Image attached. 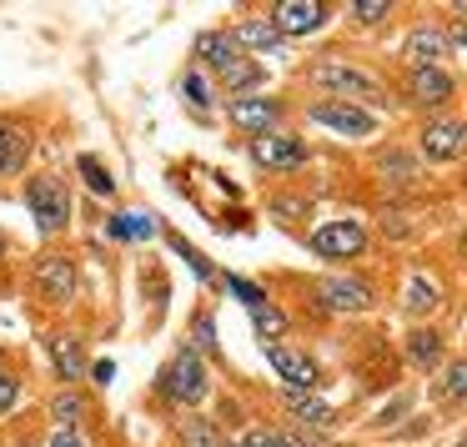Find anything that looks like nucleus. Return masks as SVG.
<instances>
[{"label": "nucleus", "mask_w": 467, "mask_h": 447, "mask_svg": "<svg viewBox=\"0 0 467 447\" xmlns=\"http://www.w3.org/2000/svg\"><path fill=\"white\" fill-rule=\"evenodd\" d=\"M151 392L161 397L166 407H176V412H202V407L212 402V362L196 357L192 347H182V352L166 357V367L156 372Z\"/></svg>", "instance_id": "f257e3e1"}, {"label": "nucleus", "mask_w": 467, "mask_h": 447, "mask_svg": "<svg viewBox=\"0 0 467 447\" xmlns=\"http://www.w3.org/2000/svg\"><path fill=\"white\" fill-rule=\"evenodd\" d=\"M26 212H31L36 232H41L46 242H56V236H61L66 226H71V212H76L71 186H66L61 176H51V172L26 176Z\"/></svg>", "instance_id": "f03ea898"}, {"label": "nucleus", "mask_w": 467, "mask_h": 447, "mask_svg": "<svg viewBox=\"0 0 467 447\" xmlns=\"http://www.w3.org/2000/svg\"><path fill=\"white\" fill-rule=\"evenodd\" d=\"M81 262H76L71 252H61V246H51V252H41L31 262V292L46 296L51 307H76L81 302Z\"/></svg>", "instance_id": "7ed1b4c3"}, {"label": "nucleus", "mask_w": 467, "mask_h": 447, "mask_svg": "<svg viewBox=\"0 0 467 447\" xmlns=\"http://www.w3.org/2000/svg\"><path fill=\"white\" fill-rule=\"evenodd\" d=\"M312 81L322 86V91L332 96V101L377 106V111L387 106V91H382V81H377L372 71H362V66H347V61H322V66H312Z\"/></svg>", "instance_id": "20e7f679"}, {"label": "nucleus", "mask_w": 467, "mask_h": 447, "mask_svg": "<svg viewBox=\"0 0 467 447\" xmlns=\"http://www.w3.org/2000/svg\"><path fill=\"white\" fill-rule=\"evenodd\" d=\"M246 156H252L256 172H276V176H292V172H302V166L312 161L306 141H302V136H292V131L252 136V141H246Z\"/></svg>", "instance_id": "39448f33"}, {"label": "nucleus", "mask_w": 467, "mask_h": 447, "mask_svg": "<svg viewBox=\"0 0 467 447\" xmlns=\"http://www.w3.org/2000/svg\"><path fill=\"white\" fill-rule=\"evenodd\" d=\"M317 307L322 312H337V317H362L377 307V286L357 272H337L327 282H317Z\"/></svg>", "instance_id": "423d86ee"}, {"label": "nucleus", "mask_w": 467, "mask_h": 447, "mask_svg": "<svg viewBox=\"0 0 467 447\" xmlns=\"http://www.w3.org/2000/svg\"><path fill=\"white\" fill-rule=\"evenodd\" d=\"M417 151H422V161L432 166H452L467 156V121H457V116H432V121L417 131Z\"/></svg>", "instance_id": "0eeeda50"}, {"label": "nucleus", "mask_w": 467, "mask_h": 447, "mask_svg": "<svg viewBox=\"0 0 467 447\" xmlns=\"http://www.w3.org/2000/svg\"><path fill=\"white\" fill-rule=\"evenodd\" d=\"M306 121L327 126V131H337V136H357V141L377 131V111L352 106V101H332V96H322V101L306 106Z\"/></svg>", "instance_id": "6e6552de"}, {"label": "nucleus", "mask_w": 467, "mask_h": 447, "mask_svg": "<svg viewBox=\"0 0 467 447\" xmlns=\"http://www.w3.org/2000/svg\"><path fill=\"white\" fill-rule=\"evenodd\" d=\"M367 242H372V232L362 222H327L306 236V246L317 256H327V262H352V256L367 252Z\"/></svg>", "instance_id": "1a4fd4ad"}, {"label": "nucleus", "mask_w": 467, "mask_h": 447, "mask_svg": "<svg viewBox=\"0 0 467 447\" xmlns=\"http://www.w3.org/2000/svg\"><path fill=\"white\" fill-rule=\"evenodd\" d=\"M226 121H232L246 141H252V136H266V131H282V101H272V96H236V101L226 106Z\"/></svg>", "instance_id": "9d476101"}, {"label": "nucleus", "mask_w": 467, "mask_h": 447, "mask_svg": "<svg viewBox=\"0 0 467 447\" xmlns=\"http://www.w3.org/2000/svg\"><path fill=\"white\" fill-rule=\"evenodd\" d=\"M46 347H51V372H56V382H61V387H81L86 372H91V347H86L76 332L46 337Z\"/></svg>", "instance_id": "9b49d317"}, {"label": "nucleus", "mask_w": 467, "mask_h": 447, "mask_svg": "<svg viewBox=\"0 0 467 447\" xmlns=\"http://www.w3.org/2000/svg\"><path fill=\"white\" fill-rule=\"evenodd\" d=\"M266 362H272V372L282 377L286 387H302V392H312V387L322 382V367H317V357L302 352V347H292V342H272V347H266Z\"/></svg>", "instance_id": "f8f14e48"}, {"label": "nucleus", "mask_w": 467, "mask_h": 447, "mask_svg": "<svg viewBox=\"0 0 467 447\" xmlns=\"http://www.w3.org/2000/svg\"><path fill=\"white\" fill-rule=\"evenodd\" d=\"M192 56H196V66H206V71H216V76H226L236 61H246V51L236 46V36H232V26L202 31V36H196V46H192Z\"/></svg>", "instance_id": "ddd939ff"}, {"label": "nucleus", "mask_w": 467, "mask_h": 447, "mask_svg": "<svg viewBox=\"0 0 467 447\" xmlns=\"http://www.w3.org/2000/svg\"><path fill=\"white\" fill-rule=\"evenodd\" d=\"M407 91H412L417 106L437 111V106H447L457 96V76L447 71V66H412V71H407Z\"/></svg>", "instance_id": "4468645a"}, {"label": "nucleus", "mask_w": 467, "mask_h": 447, "mask_svg": "<svg viewBox=\"0 0 467 447\" xmlns=\"http://www.w3.org/2000/svg\"><path fill=\"white\" fill-rule=\"evenodd\" d=\"M327 16H332V5H322V0H282V5H272V26L282 36H312L327 26Z\"/></svg>", "instance_id": "2eb2a0df"}, {"label": "nucleus", "mask_w": 467, "mask_h": 447, "mask_svg": "<svg viewBox=\"0 0 467 447\" xmlns=\"http://www.w3.org/2000/svg\"><path fill=\"white\" fill-rule=\"evenodd\" d=\"M31 156H36L31 131H26V126H16V121H0V182L21 176L26 166H31Z\"/></svg>", "instance_id": "dca6fc26"}, {"label": "nucleus", "mask_w": 467, "mask_h": 447, "mask_svg": "<svg viewBox=\"0 0 467 447\" xmlns=\"http://www.w3.org/2000/svg\"><path fill=\"white\" fill-rule=\"evenodd\" d=\"M282 407L306 427V432H317V427H332V422H337V407L327 402L322 392H302V387H286V392H282Z\"/></svg>", "instance_id": "f3484780"}, {"label": "nucleus", "mask_w": 467, "mask_h": 447, "mask_svg": "<svg viewBox=\"0 0 467 447\" xmlns=\"http://www.w3.org/2000/svg\"><path fill=\"white\" fill-rule=\"evenodd\" d=\"M402 56H407V66H442L447 56H452V41H447L442 26H417V31L407 36Z\"/></svg>", "instance_id": "a211bd4d"}, {"label": "nucleus", "mask_w": 467, "mask_h": 447, "mask_svg": "<svg viewBox=\"0 0 467 447\" xmlns=\"http://www.w3.org/2000/svg\"><path fill=\"white\" fill-rule=\"evenodd\" d=\"M171 432H176V447H226L232 442L226 427L216 422V417H206V412H182Z\"/></svg>", "instance_id": "6ab92c4d"}, {"label": "nucleus", "mask_w": 467, "mask_h": 447, "mask_svg": "<svg viewBox=\"0 0 467 447\" xmlns=\"http://www.w3.org/2000/svg\"><path fill=\"white\" fill-rule=\"evenodd\" d=\"M91 407H96V397L86 392V387H61V392H51V422L56 427H86L91 422Z\"/></svg>", "instance_id": "aec40b11"}, {"label": "nucleus", "mask_w": 467, "mask_h": 447, "mask_svg": "<svg viewBox=\"0 0 467 447\" xmlns=\"http://www.w3.org/2000/svg\"><path fill=\"white\" fill-rule=\"evenodd\" d=\"M232 36H236V46H242L246 56L252 51H282L286 46V36L272 26V16H246V21L232 26Z\"/></svg>", "instance_id": "412c9836"}, {"label": "nucleus", "mask_w": 467, "mask_h": 447, "mask_svg": "<svg viewBox=\"0 0 467 447\" xmlns=\"http://www.w3.org/2000/svg\"><path fill=\"white\" fill-rule=\"evenodd\" d=\"M442 352H447V342H442L437 327H412V332H407V367L437 372V367H442Z\"/></svg>", "instance_id": "4be33fe9"}, {"label": "nucleus", "mask_w": 467, "mask_h": 447, "mask_svg": "<svg viewBox=\"0 0 467 447\" xmlns=\"http://www.w3.org/2000/svg\"><path fill=\"white\" fill-rule=\"evenodd\" d=\"M432 397H437L442 407L467 402V357H452V362L437 367V387H432Z\"/></svg>", "instance_id": "5701e85b"}, {"label": "nucleus", "mask_w": 467, "mask_h": 447, "mask_svg": "<svg viewBox=\"0 0 467 447\" xmlns=\"http://www.w3.org/2000/svg\"><path fill=\"white\" fill-rule=\"evenodd\" d=\"M216 81L226 86V91H232V101L236 96H256L266 86V71H262V61H256V56H246V61H236L232 71L226 76H216Z\"/></svg>", "instance_id": "b1692460"}, {"label": "nucleus", "mask_w": 467, "mask_h": 447, "mask_svg": "<svg viewBox=\"0 0 467 447\" xmlns=\"http://www.w3.org/2000/svg\"><path fill=\"white\" fill-rule=\"evenodd\" d=\"M402 307H407L412 317H432L437 307H442V286H437L427 272H412V282H407V296H402Z\"/></svg>", "instance_id": "393cba45"}, {"label": "nucleus", "mask_w": 467, "mask_h": 447, "mask_svg": "<svg viewBox=\"0 0 467 447\" xmlns=\"http://www.w3.org/2000/svg\"><path fill=\"white\" fill-rule=\"evenodd\" d=\"M182 101L192 106V116H202V121L216 111V91H212V81H206L196 66H192V71H182Z\"/></svg>", "instance_id": "a878e982"}, {"label": "nucleus", "mask_w": 467, "mask_h": 447, "mask_svg": "<svg viewBox=\"0 0 467 447\" xmlns=\"http://www.w3.org/2000/svg\"><path fill=\"white\" fill-rule=\"evenodd\" d=\"M192 347L196 357H206V362H216L222 357V342H216V317H212V307H202V312L192 317Z\"/></svg>", "instance_id": "bb28decb"}, {"label": "nucleus", "mask_w": 467, "mask_h": 447, "mask_svg": "<svg viewBox=\"0 0 467 447\" xmlns=\"http://www.w3.org/2000/svg\"><path fill=\"white\" fill-rule=\"evenodd\" d=\"M252 327H256V337H262V342L272 347V342H282V337H286V327H292V317H286L276 302H262V307L252 312Z\"/></svg>", "instance_id": "cd10ccee"}, {"label": "nucleus", "mask_w": 467, "mask_h": 447, "mask_svg": "<svg viewBox=\"0 0 467 447\" xmlns=\"http://www.w3.org/2000/svg\"><path fill=\"white\" fill-rule=\"evenodd\" d=\"M76 172H81V182L91 186V196H101V202H111V196H116V176L106 172V166L96 161L91 151H81V156H76Z\"/></svg>", "instance_id": "c85d7f7f"}, {"label": "nucleus", "mask_w": 467, "mask_h": 447, "mask_svg": "<svg viewBox=\"0 0 467 447\" xmlns=\"http://www.w3.org/2000/svg\"><path fill=\"white\" fill-rule=\"evenodd\" d=\"M377 172H382L387 182L407 186V182L417 176V156H412V151H402V146H387V151L377 156Z\"/></svg>", "instance_id": "c756f323"}, {"label": "nucleus", "mask_w": 467, "mask_h": 447, "mask_svg": "<svg viewBox=\"0 0 467 447\" xmlns=\"http://www.w3.org/2000/svg\"><path fill=\"white\" fill-rule=\"evenodd\" d=\"M21 397H26V377L5 362V367H0V417L16 412V407H21Z\"/></svg>", "instance_id": "7c9ffc66"}, {"label": "nucleus", "mask_w": 467, "mask_h": 447, "mask_svg": "<svg viewBox=\"0 0 467 447\" xmlns=\"http://www.w3.org/2000/svg\"><path fill=\"white\" fill-rule=\"evenodd\" d=\"M242 447H292V442H286V427L256 422V427H246V432H242Z\"/></svg>", "instance_id": "2f4dec72"}, {"label": "nucleus", "mask_w": 467, "mask_h": 447, "mask_svg": "<svg viewBox=\"0 0 467 447\" xmlns=\"http://www.w3.org/2000/svg\"><path fill=\"white\" fill-rule=\"evenodd\" d=\"M166 242H171V246H176V252H182V256H186V262H192V266H196V276H202V282H216V266H212V262H206V256H202V252H196V246H186V242H182V236H176V232H166Z\"/></svg>", "instance_id": "473e14b6"}, {"label": "nucleus", "mask_w": 467, "mask_h": 447, "mask_svg": "<svg viewBox=\"0 0 467 447\" xmlns=\"http://www.w3.org/2000/svg\"><path fill=\"white\" fill-rule=\"evenodd\" d=\"M387 16H392V5H387V0H357V5H352V21L357 26H382Z\"/></svg>", "instance_id": "72a5a7b5"}, {"label": "nucleus", "mask_w": 467, "mask_h": 447, "mask_svg": "<svg viewBox=\"0 0 467 447\" xmlns=\"http://www.w3.org/2000/svg\"><path fill=\"white\" fill-rule=\"evenodd\" d=\"M226 292H232V296H242V302L252 307V312L266 302V292H262V286H256V282H242V276H226Z\"/></svg>", "instance_id": "f704fd0d"}, {"label": "nucleus", "mask_w": 467, "mask_h": 447, "mask_svg": "<svg viewBox=\"0 0 467 447\" xmlns=\"http://www.w3.org/2000/svg\"><path fill=\"white\" fill-rule=\"evenodd\" d=\"M46 447H91V432L86 427H51V442Z\"/></svg>", "instance_id": "c9c22d12"}, {"label": "nucleus", "mask_w": 467, "mask_h": 447, "mask_svg": "<svg viewBox=\"0 0 467 447\" xmlns=\"http://www.w3.org/2000/svg\"><path fill=\"white\" fill-rule=\"evenodd\" d=\"M272 216H282V222H302V216H306V202H286V196H272Z\"/></svg>", "instance_id": "e433bc0d"}, {"label": "nucleus", "mask_w": 467, "mask_h": 447, "mask_svg": "<svg viewBox=\"0 0 467 447\" xmlns=\"http://www.w3.org/2000/svg\"><path fill=\"white\" fill-rule=\"evenodd\" d=\"M402 412H407V397H397V402H392V407H387V412H382V417H377V427H387V422H397V417H402Z\"/></svg>", "instance_id": "4c0bfd02"}, {"label": "nucleus", "mask_w": 467, "mask_h": 447, "mask_svg": "<svg viewBox=\"0 0 467 447\" xmlns=\"http://www.w3.org/2000/svg\"><path fill=\"white\" fill-rule=\"evenodd\" d=\"M111 377H116V367H111V362H96V367H91V382H96V387H106Z\"/></svg>", "instance_id": "58836bf2"}, {"label": "nucleus", "mask_w": 467, "mask_h": 447, "mask_svg": "<svg viewBox=\"0 0 467 447\" xmlns=\"http://www.w3.org/2000/svg\"><path fill=\"white\" fill-rule=\"evenodd\" d=\"M452 46H467V26H457V36H447Z\"/></svg>", "instance_id": "ea45409f"}, {"label": "nucleus", "mask_w": 467, "mask_h": 447, "mask_svg": "<svg viewBox=\"0 0 467 447\" xmlns=\"http://www.w3.org/2000/svg\"><path fill=\"white\" fill-rule=\"evenodd\" d=\"M5 252H11V236H5V232H0V256H5Z\"/></svg>", "instance_id": "a19ab883"}, {"label": "nucleus", "mask_w": 467, "mask_h": 447, "mask_svg": "<svg viewBox=\"0 0 467 447\" xmlns=\"http://www.w3.org/2000/svg\"><path fill=\"white\" fill-rule=\"evenodd\" d=\"M0 367H5V347H0Z\"/></svg>", "instance_id": "79ce46f5"}, {"label": "nucleus", "mask_w": 467, "mask_h": 447, "mask_svg": "<svg viewBox=\"0 0 467 447\" xmlns=\"http://www.w3.org/2000/svg\"><path fill=\"white\" fill-rule=\"evenodd\" d=\"M457 447H467V437H462V442H457Z\"/></svg>", "instance_id": "37998d69"}]
</instances>
